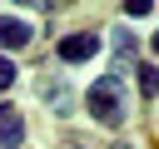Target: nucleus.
<instances>
[{
    "instance_id": "3",
    "label": "nucleus",
    "mask_w": 159,
    "mask_h": 149,
    "mask_svg": "<svg viewBox=\"0 0 159 149\" xmlns=\"http://www.w3.org/2000/svg\"><path fill=\"white\" fill-rule=\"evenodd\" d=\"M35 35H30V25L25 20H15V15H0V55L5 50H25Z\"/></svg>"
},
{
    "instance_id": "9",
    "label": "nucleus",
    "mask_w": 159,
    "mask_h": 149,
    "mask_svg": "<svg viewBox=\"0 0 159 149\" xmlns=\"http://www.w3.org/2000/svg\"><path fill=\"white\" fill-rule=\"evenodd\" d=\"M114 149H129V144H114Z\"/></svg>"
},
{
    "instance_id": "7",
    "label": "nucleus",
    "mask_w": 159,
    "mask_h": 149,
    "mask_svg": "<svg viewBox=\"0 0 159 149\" xmlns=\"http://www.w3.org/2000/svg\"><path fill=\"white\" fill-rule=\"evenodd\" d=\"M114 50H124V55H129V50H134V35H129V30H119V35H114Z\"/></svg>"
},
{
    "instance_id": "8",
    "label": "nucleus",
    "mask_w": 159,
    "mask_h": 149,
    "mask_svg": "<svg viewBox=\"0 0 159 149\" xmlns=\"http://www.w3.org/2000/svg\"><path fill=\"white\" fill-rule=\"evenodd\" d=\"M60 149H84V144H80V139H65V144H60Z\"/></svg>"
},
{
    "instance_id": "1",
    "label": "nucleus",
    "mask_w": 159,
    "mask_h": 149,
    "mask_svg": "<svg viewBox=\"0 0 159 149\" xmlns=\"http://www.w3.org/2000/svg\"><path fill=\"white\" fill-rule=\"evenodd\" d=\"M84 109H89L104 129H119V124H124V79H114V74L94 79V84L84 89Z\"/></svg>"
},
{
    "instance_id": "5",
    "label": "nucleus",
    "mask_w": 159,
    "mask_h": 149,
    "mask_svg": "<svg viewBox=\"0 0 159 149\" xmlns=\"http://www.w3.org/2000/svg\"><path fill=\"white\" fill-rule=\"evenodd\" d=\"M15 79H20V70H15V60H10V55H0V89H10Z\"/></svg>"
},
{
    "instance_id": "4",
    "label": "nucleus",
    "mask_w": 159,
    "mask_h": 149,
    "mask_svg": "<svg viewBox=\"0 0 159 149\" xmlns=\"http://www.w3.org/2000/svg\"><path fill=\"white\" fill-rule=\"evenodd\" d=\"M20 144H25V119L20 109L0 104V149H20Z\"/></svg>"
},
{
    "instance_id": "6",
    "label": "nucleus",
    "mask_w": 159,
    "mask_h": 149,
    "mask_svg": "<svg viewBox=\"0 0 159 149\" xmlns=\"http://www.w3.org/2000/svg\"><path fill=\"white\" fill-rule=\"evenodd\" d=\"M139 89H144V94H154V65H149V60L139 65Z\"/></svg>"
},
{
    "instance_id": "2",
    "label": "nucleus",
    "mask_w": 159,
    "mask_h": 149,
    "mask_svg": "<svg viewBox=\"0 0 159 149\" xmlns=\"http://www.w3.org/2000/svg\"><path fill=\"white\" fill-rule=\"evenodd\" d=\"M89 55H99V35H94V30L60 40V60H65V65H80V60H89Z\"/></svg>"
}]
</instances>
